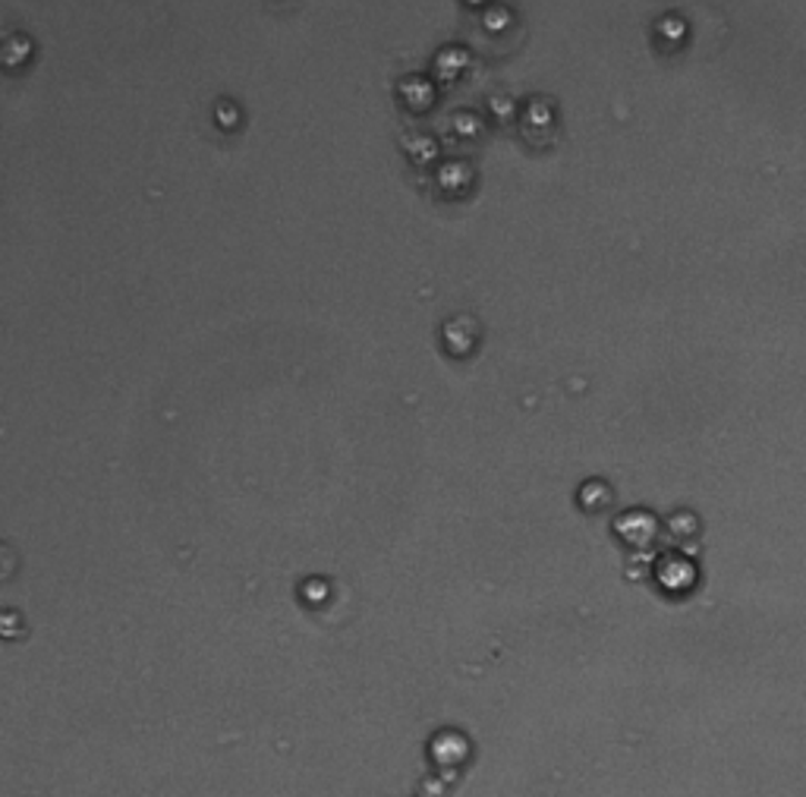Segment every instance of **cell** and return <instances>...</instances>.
<instances>
[{"instance_id":"1","label":"cell","mask_w":806,"mask_h":797,"mask_svg":"<svg viewBox=\"0 0 806 797\" xmlns=\"http://www.w3.org/2000/svg\"><path fill=\"white\" fill-rule=\"evenodd\" d=\"M13 571H17V555H13L10 548H3V545H0V581H7Z\"/></svg>"}]
</instances>
